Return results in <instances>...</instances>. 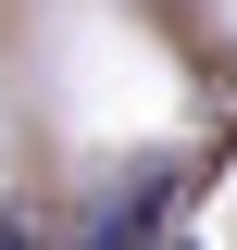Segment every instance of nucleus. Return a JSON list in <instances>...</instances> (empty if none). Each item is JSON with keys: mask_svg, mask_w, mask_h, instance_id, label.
<instances>
[{"mask_svg": "<svg viewBox=\"0 0 237 250\" xmlns=\"http://www.w3.org/2000/svg\"><path fill=\"white\" fill-rule=\"evenodd\" d=\"M162 200H175V163H138L125 188L88 200V238H75V250H150V238H162Z\"/></svg>", "mask_w": 237, "mask_h": 250, "instance_id": "nucleus-1", "label": "nucleus"}, {"mask_svg": "<svg viewBox=\"0 0 237 250\" xmlns=\"http://www.w3.org/2000/svg\"><path fill=\"white\" fill-rule=\"evenodd\" d=\"M0 250H38V238H25V225H13V213H0Z\"/></svg>", "mask_w": 237, "mask_h": 250, "instance_id": "nucleus-2", "label": "nucleus"}, {"mask_svg": "<svg viewBox=\"0 0 237 250\" xmlns=\"http://www.w3.org/2000/svg\"><path fill=\"white\" fill-rule=\"evenodd\" d=\"M162 250H187V238H162Z\"/></svg>", "mask_w": 237, "mask_h": 250, "instance_id": "nucleus-3", "label": "nucleus"}]
</instances>
